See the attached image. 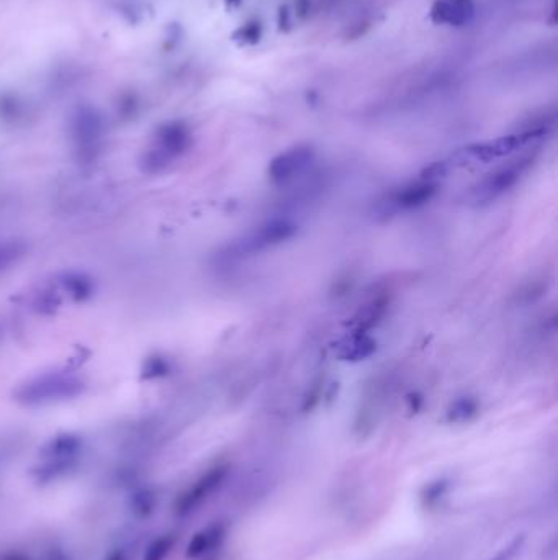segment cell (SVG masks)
Returning <instances> with one entry per match:
<instances>
[{
  "label": "cell",
  "mask_w": 558,
  "mask_h": 560,
  "mask_svg": "<svg viewBox=\"0 0 558 560\" xmlns=\"http://www.w3.org/2000/svg\"><path fill=\"white\" fill-rule=\"evenodd\" d=\"M27 244L23 241H0V274L17 266L27 256Z\"/></svg>",
  "instance_id": "9a60e30c"
},
{
  "label": "cell",
  "mask_w": 558,
  "mask_h": 560,
  "mask_svg": "<svg viewBox=\"0 0 558 560\" xmlns=\"http://www.w3.org/2000/svg\"><path fill=\"white\" fill-rule=\"evenodd\" d=\"M477 413V400L467 397L460 398L447 411V420L452 421V423H464V421L472 420Z\"/></svg>",
  "instance_id": "e0dca14e"
},
{
  "label": "cell",
  "mask_w": 558,
  "mask_h": 560,
  "mask_svg": "<svg viewBox=\"0 0 558 560\" xmlns=\"http://www.w3.org/2000/svg\"><path fill=\"white\" fill-rule=\"evenodd\" d=\"M158 505V497L151 488H140L130 498V508L138 518H148Z\"/></svg>",
  "instance_id": "2e32d148"
},
{
  "label": "cell",
  "mask_w": 558,
  "mask_h": 560,
  "mask_svg": "<svg viewBox=\"0 0 558 560\" xmlns=\"http://www.w3.org/2000/svg\"><path fill=\"white\" fill-rule=\"evenodd\" d=\"M524 544H526V536L519 534L516 538L511 539L506 546L501 547L500 551L496 552L495 556L490 557L488 560H514L518 557V554H521Z\"/></svg>",
  "instance_id": "ffe728a7"
},
{
  "label": "cell",
  "mask_w": 558,
  "mask_h": 560,
  "mask_svg": "<svg viewBox=\"0 0 558 560\" xmlns=\"http://www.w3.org/2000/svg\"><path fill=\"white\" fill-rule=\"evenodd\" d=\"M226 528L223 523H213L200 533L195 534L187 546V559H200L207 556L208 552L215 551L225 539Z\"/></svg>",
  "instance_id": "8fae6325"
},
{
  "label": "cell",
  "mask_w": 558,
  "mask_h": 560,
  "mask_svg": "<svg viewBox=\"0 0 558 560\" xmlns=\"http://www.w3.org/2000/svg\"><path fill=\"white\" fill-rule=\"evenodd\" d=\"M104 560H126L125 554L120 549H115V551L108 552V556Z\"/></svg>",
  "instance_id": "cb8c5ba5"
},
{
  "label": "cell",
  "mask_w": 558,
  "mask_h": 560,
  "mask_svg": "<svg viewBox=\"0 0 558 560\" xmlns=\"http://www.w3.org/2000/svg\"><path fill=\"white\" fill-rule=\"evenodd\" d=\"M45 560H66V557H64L63 552H50V554H48V557H46Z\"/></svg>",
  "instance_id": "d4e9b609"
},
{
  "label": "cell",
  "mask_w": 558,
  "mask_h": 560,
  "mask_svg": "<svg viewBox=\"0 0 558 560\" xmlns=\"http://www.w3.org/2000/svg\"><path fill=\"white\" fill-rule=\"evenodd\" d=\"M321 395H323V392H321V384H316L315 387L310 390V393L306 395L305 407L303 408H305V410H311V408L316 407L318 402H320Z\"/></svg>",
  "instance_id": "7402d4cb"
},
{
  "label": "cell",
  "mask_w": 558,
  "mask_h": 560,
  "mask_svg": "<svg viewBox=\"0 0 558 560\" xmlns=\"http://www.w3.org/2000/svg\"><path fill=\"white\" fill-rule=\"evenodd\" d=\"M313 159H315V151L311 150L310 146H297V148L279 154L270 163V181L275 184L292 181L313 163Z\"/></svg>",
  "instance_id": "ba28073f"
},
{
  "label": "cell",
  "mask_w": 558,
  "mask_h": 560,
  "mask_svg": "<svg viewBox=\"0 0 558 560\" xmlns=\"http://www.w3.org/2000/svg\"><path fill=\"white\" fill-rule=\"evenodd\" d=\"M61 289L72 300L82 302V300L89 299L90 295L94 294V282L86 274L69 272V274H64L63 279H61Z\"/></svg>",
  "instance_id": "5bb4252c"
},
{
  "label": "cell",
  "mask_w": 558,
  "mask_h": 560,
  "mask_svg": "<svg viewBox=\"0 0 558 560\" xmlns=\"http://www.w3.org/2000/svg\"><path fill=\"white\" fill-rule=\"evenodd\" d=\"M190 145V135L187 128L180 125L164 128L159 133L153 148L144 156V171L158 174L169 164L174 163L179 156L187 151Z\"/></svg>",
  "instance_id": "5b68a950"
},
{
  "label": "cell",
  "mask_w": 558,
  "mask_h": 560,
  "mask_svg": "<svg viewBox=\"0 0 558 560\" xmlns=\"http://www.w3.org/2000/svg\"><path fill=\"white\" fill-rule=\"evenodd\" d=\"M545 135L544 128H534V130L522 131L518 135L503 136L500 140L482 143V145L468 146L460 151V161H475V163H488L491 159L503 158L508 154L518 151L519 148L529 145L531 141L539 140Z\"/></svg>",
  "instance_id": "8992f818"
},
{
  "label": "cell",
  "mask_w": 558,
  "mask_h": 560,
  "mask_svg": "<svg viewBox=\"0 0 558 560\" xmlns=\"http://www.w3.org/2000/svg\"><path fill=\"white\" fill-rule=\"evenodd\" d=\"M536 161V154H524L521 158L514 159L511 163L504 164L501 168L491 172L478 184L472 192L473 202L477 204H490L498 199L504 192L513 189L524 174L532 168Z\"/></svg>",
  "instance_id": "277c9868"
},
{
  "label": "cell",
  "mask_w": 558,
  "mask_h": 560,
  "mask_svg": "<svg viewBox=\"0 0 558 560\" xmlns=\"http://www.w3.org/2000/svg\"><path fill=\"white\" fill-rule=\"evenodd\" d=\"M169 374V362L162 359L161 356L149 357L144 362L143 377L144 379H159Z\"/></svg>",
  "instance_id": "d6986e66"
},
{
  "label": "cell",
  "mask_w": 558,
  "mask_h": 560,
  "mask_svg": "<svg viewBox=\"0 0 558 560\" xmlns=\"http://www.w3.org/2000/svg\"><path fill=\"white\" fill-rule=\"evenodd\" d=\"M84 451V439L79 434L63 433L54 436L43 446L40 462L33 467L36 484H53L76 469Z\"/></svg>",
  "instance_id": "6da1fadb"
},
{
  "label": "cell",
  "mask_w": 558,
  "mask_h": 560,
  "mask_svg": "<svg viewBox=\"0 0 558 560\" xmlns=\"http://www.w3.org/2000/svg\"><path fill=\"white\" fill-rule=\"evenodd\" d=\"M388 308H390L388 295H378L374 300H370L354 318V333H369L387 315Z\"/></svg>",
  "instance_id": "4fadbf2b"
},
{
  "label": "cell",
  "mask_w": 558,
  "mask_h": 560,
  "mask_svg": "<svg viewBox=\"0 0 558 560\" xmlns=\"http://www.w3.org/2000/svg\"><path fill=\"white\" fill-rule=\"evenodd\" d=\"M377 343L367 333H354L342 339L338 346V357L341 361H362L372 356Z\"/></svg>",
  "instance_id": "7c38bea8"
},
{
  "label": "cell",
  "mask_w": 558,
  "mask_h": 560,
  "mask_svg": "<svg viewBox=\"0 0 558 560\" xmlns=\"http://www.w3.org/2000/svg\"><path fill=\"white\" fill-rule=\"evenodd\" d=\"M86 390L81 377L66 372L38 375L18 387L15 400L25 407H46L53 403L68 402Z\"/></svg>",
  "instance_id": "7a4b0ae2"
},
{
  "label": "cell",
  "mask_w": 558,
  "mask_h": 560,
  "mask_svg": "<svg viewBox=\"0 0 558 560\" xmlns=\"http://www.w3.org/2000/svg\"><path fill=\"white\" fill-rule=\"evenodd\" d=\"M295 233H297L295 223L285 220V218H275V220H270V222L264 223L256 230L251 231L241 240L228 244L218 258L223 262L248 258L252 254L261 253L266 249L274 248L277 244L285 243V241L293 238Z\"/></svg>",
  "instance_id": "3957f363"
},
{
  "label": "cell",
  "mask_w": 558,
  "mask_h": 560,
  "mask_svg": "<svg viewBox=\"0 0 558 560\" xmlns=\"http://www.w3.org/2000/svg\"><path fill=\"white\" fill-rule=\"evenodd\" d=\"M428 493H426V497H423L424 500H428V505H434V503L439 502L441 498H444V495L447 493V482L441 480V482H436V484L429 485V488H426Z\"/></svg>",
  "instance_id": "44dd1931"
},
{
  "label": "cell",
  "mask_w": 558,
  "mask_h": 560,
  "mask_svg": "<svg viewBox=\"0 0 558 560\" xmlns=\"http://www.w3.org/2000/svg\"><path fill=\"white\" fill-rule=\"evenodd\" d=\"M437 184L434 182L419 181L413 186L405 187V189L396 192L393 195L392 202L393 210L395 212H406V210H413V208L423 207L428 204L429 200L436 195Z\"/></svg>",
  "instance_id": "9c48e42d"
},
{
  "label": "cell",
  "mask_w": 558,
  "mask_h": 560,
  "mask_svg": "<svg viewBox=\"0 0 558 560\" xmlns=\"http://www.w3.org/2000/svg\"><path fill=\"white\" fill-rule=\"evenodd\" d=\"M472 15V0H436L432 7V19L455 27L465 25Z\"/></svg>",
  "instance_id": "30bf717a"
},
{
  "label": "cell",
  "mask_w": 558,
  "mask_h": 560,
  "mask_svg": "<svg viewBox=\"0 0 558 560\" xmlns=\"http://www.w3.org/2000/svg\"><path fill=\"white\" fill-rule=\"evenodd\" d=\"M174 546H176V538L172 534L156 538L144 552L143 560H166Z\"/></svg>",
  "instance_id": "ac0fdd59"
},
{
  "label": "cell",
  "mask_w": 558,
  "mask_h": 560,
  "mask_svg": "<svg viewBox=\"0 0 558 560\" xmlns=\"http://www.w3.org/2000/svg\"><path fill=\"white\" fill-rule=\"evenodd\" d=\"M230 474V466H220L208 469L200 479L195 480L187 490L180 493L176 502V515L187 518L207 502L208 498L218 492V488L225 484L226 477Z\"/></svg>",
  "instance_id": "52a82bcc"
},
{
  "label": "cell",
  "mask_w": 558,
  "mask_h": 560,
  "mask_svg": "<svg viewBox=\"0 0 558 560\" xmlns=\"http://www.w3.org/2000/svg\"><path fill=\"white\" fill-rule=\"evenodd\" d=\"M0 560H30V557L27 554H23V552H9V554L2 556Z\"/></svg>",
  "instance_id": "603a6c76"
}]
</instances>
